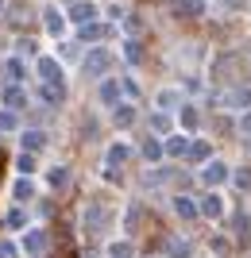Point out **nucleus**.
Returning a JSON list of instances; mask_svg holds the SVG:
<instances>
[{"instance_id": "1", "label": "nucleus", "mask_w": 251, "mask_h": 258, "mask_svg": "<svg viewBox=\"0 0 251 258\" xmlns=\"http://www.w3.org/2000/svg\"><path fill=\"white\" fill-rule=\"evenodd\" d=\"M116 66V54L112 50H105V46H93V50L85 54V62H81V70H85L89 77H105Z\"/></svg>"}, {"instance_id": "2", "label": "nucleus", "mask_w": 251, "mask_h": 258, "mask_svg": "<svg viewBox=\"0 0 251 258\" xmlns=\"http://www.w3.org/2000/svg\"><path fill=\"white\" fill-rule=\"evenodd\" d=\"M66 20H74L77 27H85V23H97V4H93V0H74V4L66 8Z\"/></svg>"}, {"instance_id": "3", "label": "nucleus", "mask_w": 251, "mask_h": 258, "mask_svg": "<svg viewBox=\"0 0 251 258\" xmlns=\"http://www.w3.org/2000/svg\"><path fill=\"white\" fill-rule=\"evenodd\" d=\"M43 27H46V35H51V39H62V35H66V12L43 8Z\"/></svg>"}, {"instance_id": "4", "label": "nucleus", "mask_w": 251, "mask_h": 258, "mask_svg": "<svg viewBox=\"0 0 251 258\" xmlns=\"http://www.w3.org/2000/svg\"><path fill=\"white\" fill-rule=\"evenodd\" d=\"M39 77H43V85L62 89V66H58L55 58H39Z\"/></svg>"}, {"instance_id": "5", "label": "nucleus", "mask_w": 251, "mask_h": 258, "mask_svg": "<svg viewBox=\"0 0 251 258\" xmlns=\"http://www.w3.org/2000/svg\"><path fill=\"white\" fill-rule=\"evenodd\" d=\"M224 177H228V166H224V162H217V158H213L205 170H201V181H205L209 189H213V185H220Z\"/></svg>"}, {"instance_id": "6", "label": "nucleus", "mask_w": 251, "mask_h": 258, "mask_svg": "<svg viewBox=\"0 0 251 258\" xmlns=\"http://www.w3.org/2000/svg\"><path fill=\"white\" fill-rule=\"evenodd\" d=\"M23 250H27L31 258H39V254L46 250V231H39V227H35V231H27V235H23Z\"/></svg>"}, {"instance_id": "7", "label": "nucleus", "mask_w": 251, "mask_h": 258, "mask_svg": "<svg viewBox=\"0 0 251 258\" xmlns=\"http://www.w3.org/2000/svg\"><path fill=\"white\" fill-rule=\"evenodd\" d=\"M120 93H124L120 77H105V81H101V100H105V104H120Z\"/></svg>"}, {"instance_id": "8", "label": "nucleus", "mask_w": 251, "mask_h": 258, "mask_svg": "<svg viewBox=\"0 0 251 258\" xmlns=\"http://www.w3.org/2000/svg\"><path fill=\"white\" fill-rule=\"evenodd\" d=\"M220 104H228V108H247V104H251V93L236 85V89H228V93H224V100H220Z\"/></svg>"}, {"instance_id": "9", "label": "nucleus", "mask_w": 251, "mask_h": 258, "mask_svg": "<svg viewBox=\"0 0 251 258\" xmlns=\"http://www.w3.org/2000/svg\"><path fill=\"white\" fill-rule=\"evenodd\" d=\"M4 104H8V112H16V108L27 104V93H23L20 85H8V89H4Z\"/></svg>"}, {"instance_id": "10", "label": "nucleus", "mask_w": 251, "mask_h": 258, "mask_svg": "<svg viewBox=\"0 0 251 258\" xmlns=\"http://www.w3.org/2000/svg\"><path fill=\"white\" fill-rule=\"evenodd\" d=\"M197 212L213 216V220H217V216H224V201H220V193H209L205 201H201V208H197Z\"/></svg>"}, {"instance_id": "11", "label": "nucleus", "mask_w": 251, "mask_h": 258, "mask_svg": "<svg viewBox=\"0 0 251 258\" xmlns=\"http://www.w3.org/2000/svg\"><path fill=\"white\" fill-rule=\"evenodd\" d=\"M46 147V135L43 131H23V154H35Z\"/></svg>"}, {"instance_id": "12", "label": "nucleus", "mask_w": 251, "mask_h": 258, "mask_svg": "<svg viewBox=\"0 0 251 258\" xmlns=\"http://www.w3.org/2000/svg\"><path fill=\"white\" fill-rule=\"evenodd\" d=\"M77 35H81L85 43H101V39L109 35V23H85V27H81Z\"/></svg>"}, {"instance_id": "13", "label": "nucleus", "mask_w": 251, "mask_h": 258, "mask_svg": "<svg viewBox=\"0 0 251 258\" xmlns=\"http://www.w3.org/2000/svg\"><path fill=\"white\" fill-rule=\"evenodd\" d=\"M186 151H189V139H186V135H174V139L163 143V154H170V158H178V154H186Z\"/></svg>"}, {"instance_id": "14", "label": "nucleus", "mask_w": 251, "mask_h": 258, "mask_svg": "<svg viewBox=\"0 0 251 258\" xmlns=\"http://www.w3.org/2000/svg\"><path fill=\"white\" fill-rule=\"evenodd\" d=\"M105 220H109V212L101 205H93V208H85V227H93V231H101L105 227Z\"/></svg>"}, {"instance_id": "15", "label": "nucleus", "mask_w": 251, "mask_h": 258, "mask_svg": "<svg viewBox=\"0 0 251 258\" xmlns=\"http://www.w3.org/2000/svg\"><path fill=\"white\" fill-rule=\"evenodd\" d=\"M174 12L178 16H201V12H205V0H174Z\"/></svg>"}, {"instance_id": "16", "label": "nucleus", "mask_w": 251, "mask_h": 258, "mask_svg": "<svg viewBox=\"0 0 251 258\" xmlns=\"http://www.w3.org/2000/svg\"><path fill=\"white\" fill-rule=\"evenodd\" d=\"M4 74H8V81L16 85V81H23V77H27V66H23L20 58H8V62H4Z\"/></svg>"}, {"instance_id": "17", "label": "nucleus", "mask_w": 251, "mask_h": 258, "mask_svg": "<svg viewBox=\"0 0 251 258\" xmlns=\"http://www.w3.org/2000/svg\"><path fill=\"white\" fill-rule=\"evenodd\" d=\"M112 119H116V127H131V123H135V108L131 104H116Z\"/></svg>"}, {"instance_id": "18", "label": "nucleus", "mask_w": 251, "mask_h": 258, "mask_svg": "<svg viewBox=\"0 0 251 258\" xmlns=\"http://www.w3.org/2000/svg\"><path fill=\"white\" fill-rule=\"evenodd\" d=\"M174 212L182 216V220H193V216H197V205L189 201V197H174Z\"/></svg>"}, {"instance_id": "19", "label": "nucleus", "mask_w": 251, "mask_h": 258, "mask_svg": "<svg viewBox=\"0 0 251 258\" xmlns=\"http://www.w3.org/2000/svg\"><path fill=\"white\" fill-rule=\"evenodd\" d=\"M124 158H128V147H124V143H112V147H109V170L124 166Z\"/></svg>"}, {"instance_id": "20", "label": "nucleus", "mask_w": 251, "mask_h": 258, "mask_svg": "<svg viewBox=\"0 0 251 258\" xmlns=\"http://www.w3.org/2000/svg\"><path fill=\"white\" fill-rule=\"evenodd\" d=\"M12 193H16V201H31V197H35V185H31V177H20Z\"/></svg>"}, {"instance_id": "21", "label": "nucleus", "mask_w": 251, "mask_h": 258, "mask_svg": "<svg viewBox=\"0 0 251 258\" xmlns=\"http://www.w3.org/2000/svg\"><path fill=\"white\" fill-rule=\"evenodd\" d=\"M143 158H147V162H159V158H163V143H159V139H147V143H143Z\"/></svg>"}, {"instance_id": "22", "label": "nucleus", "mask_w": 251, "mask_h": 258, "mask_svg": "<svg viewBox=\"0 0 251 258\" xmlns=\"http://www.w3.org/2000/svg\"><path fill=\"white\" fill-rule=\"evenodd\" d=\"M46 177H51V185H55V189H66V181H70V170H66V166H55Z\"/></svg>"}, {"instance_id": "23", "label": "nucleus", "mask_w": 251, "mask_h": 258, "mask_svg": "<svg viewBox=\"0 0 251 258\" xmlns=\"http://www.w3.org/2000/svg\"><path fill=\"white\" fill-rule=\"evenodd\" d=\"M170 254H174V258H189V254H193V247H189L186 239H170Z\"/></svg>"}, {"instance_id": "24", "label": "nucleus", "mask_w": 251, "mask_h": 258, "mask_svg": "<svg viewBox=\"0 0 251 258\" xmlns=\"http://www.w3.org/2000/svg\"><path fill=\"white\" fill-rule=\"evenodd\" d=\"M39 97H43L46 104H58V100H62V89H58V85H43V89H39Z\"/></svg>"}, {"instance_id": "25", "label": "nucleus", "mask_w": 251, "mask_h": 258, "mask_svg": "<svg viewBox=\"0 0 251 258\" xmlns=\"http://www.w3.org/2000/svg\"><path fill=\"white\" fill-rule=\"evenodd\" d=\"M124 54H128V62H143V46L135 43V39H128V43H124Z\"/></svg>"}, {"instance_id": "26", "label": "nucleus", "mask_w": 251, "mask_h": 258, "mask_svg": "<svg viewBox=\"0 0 251 258\" xmlns=\"http://www.w3.org/2000/svg\"><path fill=\"white\" fill-rule=\"evenodd\" d=\"M178 119H182V127H186V131H193V127H197V108H189V104H186Z\"/></svg>"}, {"instance_id": "27", "label": "nucleus", "mask_w": 251, "mask_h": 258, "mask_svg": "<svg viewBox=\"0 0 251 258\" xmlns=\"http://www.w3.org/2000/svg\"><path fill=\"white\" fill-rule=\"evenodd\" d=\"M4 224H8V227H27V216H23L20 208H12V212H8V220H4Z\"/></svg>"}, {"instance_id": "28", "label": "nucleus", "mask_w": 251, "mask_h": 258, "mask_svg": "<svg viewBox=\"0 0 251 258\" xmlns=\"http://www.w3.org/2000/svg\"><path fill=\"white\" fill-rule=\"evenodd\" d=\"M109 254H112V258H131V243H112Z\"/></svg>"}, {"instance_id": "29", "label": "nucleus", "mask_w": 251, "mask_h": 258, "mask_svg": "<svg viewBox=\"0 0 251 258\" xmlns=\"http://www.w3.org/2000/svg\"><path fill=\"white\" fill-rule=\"evenodd\" d=\"M0 131H16V112H8V108L0 112Z\"/></svg>"}, {"instance_id": "30", "label": "nucleus", "mask_w": 251, "mask_h": 258, "mask_svg": "<svg viewBox=\"0 0 251 258\" xmlns=\"http://www.w3.org/2000/svg\"><path fill=\"white\" fill-rule=\"evenodd\" d=\"M189 158H209V143H189Z\"/></svg>"}, {"instance_id": "31", "label": "nucleus", "mask_w": 251, "mask_h": 258, "mask_svg": "<svg viewBox=\"0 0 251 258\" xmlns=\"http://www.w3.org/2000/svg\"><path fill=\"white\" fill-rule=\"evenodd\" d=\"M151 127H155V131H170V116L155 112V116H151Z\"/></svg>"}, {"instance_id": "32", "label": "nucleus", "mask_w": 251, "mask_h": 258, "mask_svg": "<svg viewBox=\"0 0 251 258\" xmlns=\"http://www.w3.org/2000/svg\"><path fill=\"white\" fill-rule=\"evenodd\" d=\"M232 177H236V185H240V189H251V170H243V166H240Z\"/></svg>"}, {"instance_id": "33", "label": "nucleus", "mask_w": 251, "mask_h": 258, "mask_svg": "<svg viewBox=\"0 0 251 258\" xmlns=\"http://www.w3.org/2000/svg\"><path fill=\"white\" fill-rule=\"evenodd\" d=\"M159 104H163V108L178 104V93H174V89H163V93H159Z\"/></svg>"}, {"instance_id": "34", "label": "nucleus", "mask_w": 251, "mask_h": 258, "mask_svg": "<svg viewBox=\"0 0 251 258\" xmlns=\"http://www.w3.org/2000/svg\"><path fill=\"white\" fill-rule=\"evenodd\" d=\"M16 166H20L23 173H31V170H35V154H20V162H16Z\"/></svg>"}, {"instance_id": "35", "label": "nucleus", "mask_w": 251, "mask_h": 258, "mask_svg": "<svg viewBox=\"0 0 251 258\" xmlns=\"http://www.w3.org/2000/svg\"><path fill=\"white\" fill-rule=\"evenodd\" d=\"M124 23H128V31H139V27H143L139 16H124Z\"/></svg>"}, {"instance_id": "36", "label": "nucleus", "mask_w": 251, "mask_h": 258, "mask_svg": "<svg viewBox=\"0 0 251 258\" xmlns=\"http://www.w3.org/2000/svg\"><path fill=\"white\" fill-rule=\"evenodd\" d=\"M16 254H20V250L12 247V243H0V258H16Z\"/></svg>"}, {"instance_id": "37", "label": "nucleus", "mask_w": 251, "mask_h": 258, "mask_svg": "<svg viewBox=\"0 0 251 258\" xmlns=\"http://www.w3.org/2000/svg\"><path fill=\"white\" fill-rule=\"evenodd\" d=\"M240 131H243V135H251V112H243V116H240Z\"/></svg>"}, {"instance_id": "38", "label": "nucleus", "mask_w": 251, "mask_h": 258, "mask_svg": "<svg viewBox=\"0 0 251 258\" xmlns=\"http://www.w3.org/2000/svg\"><path fill=\"white\" fill-rule=\"evenodd\" d=\"M240 4H243V0H228V8H240Z\"/></svg>"}, {"instance_id": "39", "label": "nucleus", "mask_w": 251, "mask_h": 258, "mask_svg": "<svg viewBox=\"0 0 251 258\" xmlns=\"http://www.w3.org/2000/svg\"><path fill=\"white\" fill-rule=\"evenodd\" d=\"M0 16H4V0H0Z\"/></svg>"}, {"instance_id": "40", "label": "nucleus", "mask_w": 251, "mask_h": 258, "mask_svg": "<svg viewBox=\"0 0 251 258\" xmlns=\"http://www.w3.org/2000/svg\"><path fill=\"white\" fill-rule=\"evenodd\" d=\"M247 143H251V135H247Z\"/></svg>"}]
</instances>
